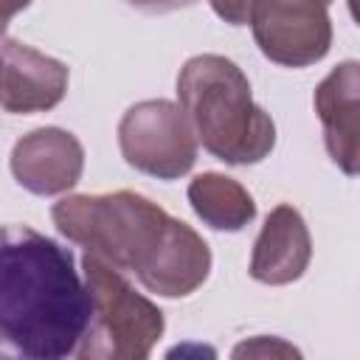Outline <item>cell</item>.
I'll return each mask as SVG.
<instances>
[{"instance_id": "obj_1", "label": "cell", "mask_w": 360, "mask_h": 360, "mask_svg": "<svg viewBox=\"0 0 360 360\" xmlns=\"http://www.w3.org/2000/svg\"><path fill=\"white\" fill-rule=\"evenodd\" d=\"M87 318L90 292L70 248L28 225H0V357H70Z\"/></svg>"}, {"instance_id": "obj_2", "label": "cell", "mask_w": 360, "mask_h": 360, "mask_svg": "<svg viewBox=\"0 0 360 360\" xmlns=\"http://www.w3.org/2000/svg\"><path fill=\"white\" fill-rule=\"evenodd\" d=\"M177 107L197 143L231 166L262 163L276 146V124L253 101L242 68L219 53H197L177 73Z\"/></svg>"}, {"instance_id": "obj_3", "label": "cell", "mask_w": 360, "mask_h": 360, "mask_svg": "<svg viewBox=\"0 0 360 360\" xmlns=\"http://www.w3.org/2000/svg\"><path fill=\"white\" fill-rule=\"evenodd\" d=\"M56 231L118 270L138 273L158 248L169 214L143 194H70L53 202Z\"/></svg>"}, {"instance_id": "obj_4", "label": "cell", "mask_w": 360, "mask_h": 360, "mask_svg": "<svg viewBox=\"0 0 360 360\" xmlns=\"http://www.w3.org/2000/svg\"><path fill=\"white\" fill-rule=\"evenodd\" d=\"M82 278L90 292L87 329L76 346L82 360H143L163 338L166 318L155 301L141 295L124 270L84 253Z\"/></svg>"}, {"instance_id": "obj_5", "label": "cell", "mask_w": 360, "mask_h": 360, "mask_svg": "<svg viewBox=\"0 0 360 360\" xmlns=\"http://www.w3.org/2000/svg\"><path fill=\"white\" fill-rule=\"evenodd\" d=\"M197 138L174 101L146 98L132 104L118 121V149L124 160L158 180H180L197 163Z\"/></svg>"}, {"instance_id": "obj_6", "label": "cell", "mask_w": 360, "mask_h": 360, "mask_svg": "<svg viewBox=\"0 0 360 360\" xmlns=\"http://www.w3.org/2000/svg\"><path fill=\"white\" fill-rule=\"evenodd\" d=\"M332 0H256L253 39L264 59L281 68H309L332 48Z\"/></svg>"}, {"instance_id": "obj_7", "label": "cell", "mask_w": 360, "mask_h": 360, "mask_svg": "<svg viewBox=\"0 0 360 360\" xmlns=\"http://www.w3.org/2000/svg\"><path fill=\"white\" fill-rule=\"evenodd\" d=\"M8 163L14 180L25 191L37 197H53L70 191L82 180L84 146L62 127H39L14 143Z\"/></svg>"}, {"instance_id": "obj_8", "label": "cell", "mask_w": 360, "mask_h": 360, "mask_svg": "<svg viewBox=\"0 0 360 360\" xmlns=\"http://www.w3.org/2000/svg\"><path fill=\"white\" fill-rule=\"evenodd\" d=\"M0 107L14 115L53 110L68 93V65L11 37L0 39Z\"/></svg>"}, {"instance_id": "obj_9", "label": "cell", "mask_w": 360, "mask_h": 360, "mask_svg": "<svg viewBox=\"0 0 360 360\" xmlns=\"http://www.w3.org/2000/svg\"><path fill=\"white\" fill-rule=\"evenodd\" d=\"M332 163L354 177L360 169V65L354 59L332 68L312 96Z\"/></svg>"}, {"instance_id": "obj_10", "label": "cell", "mask_w": 360, "mask_h": 360, "mask_svg": "<svg viewBox=\"0 0 360 360\" xmlns=\"http://www.w3.org/2000/svg\"><path fill=\"white\" fill-rule=\"evenodd\" d=\"M208 273H211L208 242L188 222L169 217L158 248L135 276L149 292L160 298H186L205 284Z\"/></svg>"}, {"instance_id": "obj_11", "label": "cell", "mask_w": 360, "mask_h": 360, "mask_svg": "<svg viewBox=\"0 0 360 360\" xmlns=\"http://www.w3.org/2000/svg\"><path fill=\"white\" fill-rule=\"evenodd\" d=\"M309 262H312V236L301 211L287 202L276 205L267 214L253 242L250 267H248L250 278L270 287L292 284L307 273Z\"/></svg>"}, {"instance_id": "obj_12", "label": "cell", "mask_w": 360, "mask_h": 360, "mask_svg": "<svg viewBox=\"0 0 360 360\" xmlns=\"http://www.w3.org/2000/svg\"><path fill=\"white\" fill-rule=\"evenodd\" d=\"M188 202L194 214L214 231H242L256 219V202L250 191L219 172H202L188 183Z\"/></svg>"}, {"instance_id": "obj_13", "label": "cell", "mask_w": 360, "mask_h": 360, "mask_svg": "<svg viewBox=\"0 0 360 360\" xmlns=\"http://www.w3.org/2000/svg\"><path fill=\"white\" fill-rule=\"evenodd\" d=\"M245 354H298V349H292L290 343H284L281 338H264V335H259V338H253V340H245V343H239L236 349H233V357H245Z\"/></svg>"}, {"instance_id": "obj_14", "label": "cell", "mask_w": 360, "mask_h": 360, "mask_svg": "<svg viewBox=\"0 0 360 360\" xmlns=\"http://www.w3.org/2000/svg\"><path fill=\"white\" fill-rule=\"evenodd\" d=\"M208 6L214 8V14L219 20H225L228 25H248L256 0H208Z\"/></svg>"}, {"instance_id": "obj_15", "label": "cell", "mask_w": 360, "mask_h": 360, "mask_svg": "<svg viewBox=\"0 0 360 360\" xmlns=\"http://www.w3.org/2000/svg\"><path fill=\"white\" fill-rule=\"evenodd\" d=\"M127 3L135 6L138 11H146V14H169V11L191 8L197 0H127Z\"/></svg>"}, {"instance_id": "obj_16", "label": "cell", "mask_w": 360, "mask_h": 360, "mask_svg": "<svg viewBox=\"0 0 360 360\" xmlns=\"http://www.w3.org/2000/svg\"><path fill=\"white\" fill-rule=\"evenodd\" d=\"M31 0H0V39L6 37V25L14 14H20L22 8H28Z\"/></svg>"}, {"instance_id": "obj_17", "label": "cell", "mask_w": 360, "mask_h": 360, "mask_svg": "<svg viewBox=\"0 0 360 360\" xmlns=\"http://www.w3.org/2000/svg\"><path fill=\"white\" fill-rule=\"evenodd\" d=\"M0 70H3V53H0Z\"/></svg>"}]
</instances>
